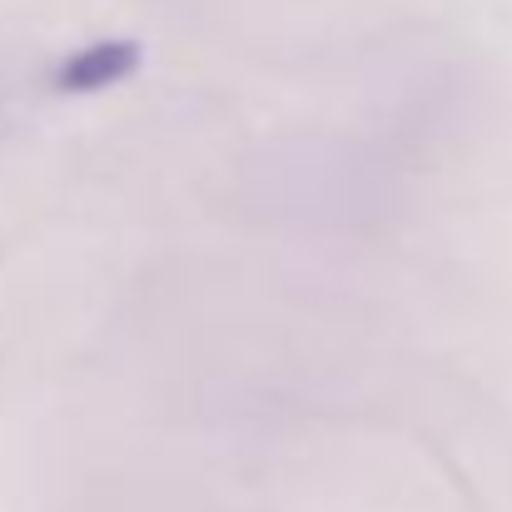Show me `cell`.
Segmentation results:
<instances>
[{"label": "cell", "mask_w": 512, "mask_h": 512, "mask_svg": "<svg viewBox=\"0 0 512 512\" xmlns=\"http://www.w3.org/2000/svg\"><path fill=\"white\" fill-rule=\"evenodd\" d=\"M140 65H145L140 40H130V35H110V40H90V45L70 50V55L55 65L50 85H55L60 95H100V90L125 85Z\"/></svg>", "instance_id": "6da1fadb"}]
</instances>
